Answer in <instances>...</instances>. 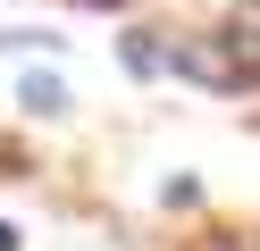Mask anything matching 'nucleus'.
Returning a JSON list of instances; mask_svg holds the SVG:
<instances>
[{
	"instance_id": "obj_1",
	"label": "nucleus",
	"mask_w": 260,
	"mask_h": 251,
	"mask_svg": "<svg viewBox=\"0 0 260 251\" xmlns=\"http://www.w3.org/2000/svg\"><path fill=\"white\" fill-rule=\"evenodd\" d=\"M168 76H176V84H193V92H243L226 25H193V33H168Z\"/></svg>"
},
{
	"instance_id": "obj_2",
	"label": "nucleus",
	"mask_w": 260,
	"mask_h": 251,
	"mask_svg": "<svg viewBox=\"0 0 260 251\" xmlns=\"http://www.w3.org/2000/svg\"><path fill=\"white\" fill-rule=\"evenodd\" d=\"M17 109H25V117H68L76 92H68L59 76H42V67H25V76H17Z\"/></svg>"
},
{
	"instance_id": "obj_3",
	"label": "nucleus",
	"mask_w": 260,
	"mask_h": 251,
	"mask_svg": "<svg viewBox=\"0 0 260 251\" xmlns=\"http://www.w3.org/2000/svg\"><path fill=\"white\" fill-rule=\"evenodd\" d=\"M118 59H126V76H168V33L126 25V33H118Z\"/></svg>"
},
{
	"instance_id": "obj_4",
	"label": "nucleus",
	"mask_w": 260,
	"mask_h": 251,
	"mask_svg": "<svg viewBox=\"0 0 260 251\" xmlns=\"http://www.w3.org/2000/svg\"><path fill=\"white\" fill-rule=\"evenodd\" d=\"M193 201H202V184H193V176H168V184H159V209H193Z\"/></svg>"
},
{
	"instance_id": "obj_5",
	"label": "nucleus",
	"mask_w": 260,
	"mask_h": 251,
	"mask_svg": "<svg viewBox=\"0 0 260 251\" xmlns=\"http://www.w3.org/2000/svg\"><path fill=\"white\" fill-rule=\"evenodd\" d=\"M0 251H25V234H17V226H9V218H0Z\"/></svg>"
},
{
	"instance_id": "obj_6",
	"label": "nucleus",
	"mask_w": 260,
	"mask_h": 251,
	"mask_svg": "<svg viewBox=\"0 0 260 251\" xmlns=\"http://www.w3.org/2000/svg\"><path fill=\"white\" fill-rule=\"evenodd\" d=\"M0 159H9V151H0Z\"/></svg>"
}]
</instances>
